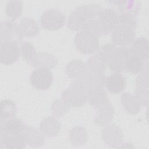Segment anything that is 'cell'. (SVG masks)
Masks as SVG:
<instances>
[{"label": "cell", "instance_id": "17", "mask_svg": "<svg viewBox=\"0 0 149 149\" xmlns=\"http://www.w3.org/2000/svg\"><path fill=\"white\" fill-rule=\"evenodd\" d=\"M88 101H90L91 105L95 106L96 107L108 102V96L102 88L89 90Z\"/></svg>", "mask_w": 149, "mask_h": 149}, {"label": "cell", "instance_id": "14", "mask_svg": "<svg viewBox=\"0 0 149 149\" xmlns=\"http://www.w3.org/2000/svg\"><path fill=\"white\" fill-rule=\"evenodd\" d=\"M97 108V115L95 122L97 125H103L110 121L113 115V109L108 102Z\"/></svg>", "mask_w": 149, "mask_h": 149}, {"label": "cell", "instance_id": "15", "mask_svg": "<svg viewBox=\"0 0 149 149\" xmlns=\"http://www.w3.org/2000/svg\"><path fill=\"white\" fill-rule=\"evenodd\" d=\"M130 49L135 55L143 61L147 59L148 57V41L147 38L144 37L138 38L134 42L132 47Z\"/></svg>", "mask_w": 149, "mask_h": 149}, {"label": "cell", "instance_id": "24", "mask_svg": "<svg viewBox=\"0 0 149 149\" xmlns=\"http://www.w3.org/2000/svg\"><path fill=\"white\" fill-rule=\"evenodd\" d=\"M26 142L29 143L31 146H33L34 143L38 146V144L41 145L44 141V137L42 136V133L37 131V129L31 127H26L25 130Z\"/></svg>", "mask_w": 149, "mask_h": 149}, {"label": "cell", "instance_id": "11", "mask_svg": "<svg viewBox=\"0 0 149 149\" xmlns=\"http://www.w3.org/2000/svg\"><path fill=\"white\" fill-rule=\"evenodd\" d=\"M126 80L125 76L119 72H115L105 79V85L109 91L113 94L122 92L126 86Z\"/></svg>", "mask_w": 149, "mask_h": 149}, {"label": "cell", "instance_id": "25", "mask_svg": "<svg viewBox=\"0 0 149 149\" xmlns=\"http://www.w3.org/2000/svg\"><path fill=\"white\" fill-rule=\"evenodd\" d=\"M23 5L21 1H9L6 6V13L12 19H16L20 16L22 12Z\"/></svg>", "mask_w": 149, "mask_h": 149}, {"label": "cell", "instance_id": "1", "mask_svg": "<svg viewBox=\"0 0 149 149\" xmlns=\"http://www.w3.org/2000/svg\"><path fill=\"white\" fill-rule=\"evenodd\" d=\"M102 9L100 5L96 3L77 7L69 15L68 27L75 31L85 29L98 16Z\"/></svg>", "mask_w": 149, "mask_h": 149}, {"label": "cell", "instance_id": "6", "mask_svg": "<svg viewBox=\"0 0 149 149\" xmlns=\"http://www.w3.org/2000/svg\"><path fill=\"white\" fill-rule=\"evenodd\" d=\"M40 22L43 28L49 30H56L64 26L65 16L59 9H49L42 13Z\"/></svg>", "mask_w": 149, "mask_h": 149}, {"label": "cell", "instance_id": "12", "mask_svg": "<svg viewBox=\"0 0 149 149\" xmlns=\"http://www.w3.org/2000/svg\"><path fill=\"white\" fill-rule=\"evenodd\" d=\"M66 70L69 76L78 81H82V79H85L88 72L84 63L80 60L70 62L68 65Z\"/></svg>", "mask_w": 149, "mask_h": 149}, {"label": "cell", "instance_id": "21", "mask_svg": "<svg viewBox=\"0 0 149 149\" xmlns=\"http://www.w3.org/2000/svg\"><path fill=\"white\" fill-rule=\"evenodd\" d=\"M127 93L122 95V101L125 108L127 112L131 114H135L140 110V102L137 98Z\"/></svg>", "mask_w": 149, "mask_h": 149}, {"label": "cell", "instance_id": "7", "mask_svg": "<svg viewBox=\"0 0 149 149\" xmlns=\"http://www.w3.org/2000/svg\"><path fill=\"white\" fill-rule=\"evenodd\" d=\"M24 34L19 25L12 20H6L1 23V42L19 43Z\"/></svg>", "mask_w": 149, "mask_h": 149}, {"label": "cell", "instance_id": "23", "mask_svg": "<svg viewBox=\"0 0 149 149\" xmlns=\"http://www.w3.org/2000/svg\"><path fill=\"white\" fill-rule=\"evenodd\" d=\"M107 64L105 61L99 54L91 58L88 61V66L90 70L96 73H104Z\"/></svg>", "mask_w": 149, "mask_h": 149}, {"label": "cell", "instance_id": "13", "mask_svg": "<svg viewBox=\"0 0 149 149\" xmlns=\"http://www.w3.org/2000/svg\"><path fill=\"white\" fill-rule=\"evenodd\" d=\"M30 61L33 66L39 68H53L56 65V59L53 55L46 53L36 54Z\"/></svg>", "mask_w": 149, "mask_h": 149}, {"label": "cell", "instance_id": "22", "mask_svg": "<svg viewBox=\"0 0 149 149\" xmlns=\"http://www.w3.org/2000/svg\"><path fill=\"white\" fill-rule=\"evenodd\" d=\"M16 105L13 101L9 100H4L1 103V119H12L16 113Z\"/></svg>", "mask_w": 149, "mask_h": 149}, {"label": "cell", "instance_id": "10", "mask_svg": "<svg viewBox=\"0 0 149 149\" xmlns=\"http://www.w3.org/2000/svg\"><path fill=\"white\" fill-rule=\"evenodd\" d=\"M20 56V50L17 44L10 42H1V61L3 64L15 63Z\"/></svg>", "mask_w": 149, "mask_h": 149}, {"label": "cell", "instance_id": "16", "mask_svg": "<svg viewBox=\"0 0 149 149\" xmlns=\"http://www.w3.org/2000/svg\"><path fill=\"white\" fill-rule=\"evenodd\" d=\"M114 3L122 13L121 15L135 16L137 15L140 9V5L137 1H115Z\"/></svg>", "mask_w": 149, "mask_h": 149}, {"label": "cell", "instance_id": "8", "mask_svg": "<svg viewBox=\"0 0 149 149\" xmlns=\"http://www.w3.org/2000/svg\"><path fill=\"white\" fill-rule=\"evenodd\" d=\"M130 52V49L127 47L116 48L107 61L110 69L119 73L126 70L127 61Z\"/></svg>", "mask_w": 149, "mask_h": 149}, {"label": "cell", "instance_id": "2", "mask_svg": "<svg viewBox=\"0 0 149 149\" xmlns=\"http://www.w3.org/2000/svg\"><path fill=\"white\" fill-rule=\"evenodd\" d=\"M136 26L134 16L127 15L119 16L117 25L112 32L113 42L120 47H126L136 37Z\"/></svg>", "mask_w": 149, "mask_h": 149}, {"label": "cell", "instance_id": "26", "mask_svg": "<svg viewBox=\"0 0 149 149\" xmlns=\"http://www.w3.org/2000/svg\"><path fill=\"white\" fill-rule=\"evenodd\" d=\"M35 49L30 42H24L21 45L20 52L22 57L26 61H31L36 55Z\"/></svg>", "mask_w": 149, "mask_h": 149}, {"label": "cell", "instance_id": "19", "mask_svg": "<svg viewBox=\"0 0 149 149\" xmlns=\"http://www.w3.org/2000/svg\"><path fill=\"white\" fill-rule=\"evenodd\" d=\"M41 130L47 136H52L56 134L59 131L60 125L56 120L51 118H45L41 123Z\"/></svg>", "mask_w": 149, "mask_h": 149}, {"label": "cell", "instance_id": "18", "mask_svg": "<svg viewBox=\"0 0 149 149\" xmlns=\"http://www.w3.org/2000/svg\"><path fill=\"white\" fill-rule=\"evenodd\" d=\"M20 27L23 34L29 37H34L39 32V28L36 22L30 18H23L20 21Z\"/></svg>", "mask_w": 149, "mask_h": 149}, {"label": "cell", "instance_id": "3", "mask_svg": "<svg viewBox=\"0 0 149 149\" xmlns=\"http://www.w3.org/2000/svg\"><path fill=\"white\" fill-rule=\"evenodd\" d=\"M118 15L111 9H103L98 16L84 30H87L97 36L112 33L116 27Z\"/></svg>", "mask_w": 149, "mask_h": 149}, {"label": "cell", "instance_id": "5", "mask_svg": "<svg viewBox=\"0 0 149 149\" xmlns=\"http://www.w3.org/2000/svg\"><path fill=\"white\" fill-rule=\"evenodd\" d=\"M74 43L77 49L84 54H90L98 49V36L87 30H83L76 34Z\"/></svg>", "mask_w": 149, "mask_h": 149}, {"label": "cell", "instance_id": "4", "mask_svg": "<svg viewBox=\"0 0 149 149\" xmlns=\"http://www.w3.org/2000/svg\"><path fill=\"white\" fill-rule=\"evenodd\" d=\"M89 90L81 81H75L63 93V100L66 104L74 107L84 105L88 100Z\"/></svg>", "mask_w": 149, "mask_h": 149}, {"label": "cell", "instance_id": "20", "mask_svg": "<svg viewBox=\"0 0 149 149\" xmlns=\"http://www.w3.org/2000/svg\"><path fill=\"white\" fill-rule=\"evenodd\" d=\"M144 61L135 55L130 50L127 61L126 70L133 73L141 72L144 68Z\"/></svg>", "mask_w": 149, "mask_h": 149}, {"label": "cell", "instance_id": "9", "mask_svg": "<svg viewBox=\"0 0 149 149\" xmlns=\"http://www.w3.org/2000/svg\"><path fill=\"white\" fill-rule=\"evenodd\" d=\"M53 74L47 68H38L30 75V82L37 90H45L50 87L53 81Z\"/></svg>", "mask_w": 149, "mask_h": 149}]
</instances>
